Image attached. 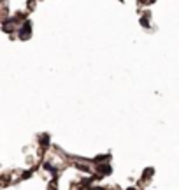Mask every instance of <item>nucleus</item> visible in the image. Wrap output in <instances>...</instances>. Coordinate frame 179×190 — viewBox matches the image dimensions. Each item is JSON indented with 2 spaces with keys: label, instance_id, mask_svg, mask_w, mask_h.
<instances>
[{
  "label": "nucleus",
  "instance_id": "obj_1",
  "mask_svg": "<svg viewBox=\"0 0 179 190\" xmlns=\"http://www.w3.org/2000/svg\"><path fill=\"white\" fill-rule=\"evenodd\" d=\"M20 39L21 41H27V39H30V35H32V21L30 20H25L23 21L21 28H20Z\"/></svg>",
  "mask_w": 179,
  "mask_h": 190
},
{
  "label": "nucleus",
  "instance_id": "obj_2",
  "mask_svg": "<svg viewBox=\"0 0 179 190\" xmlns=\"http://www.w3.org/2000/svg\"><path fill=\"white\" fill-rule=\"evenodd\" d=\"M97 173H98L100 176H107V174L113 173V167L109 166L107 162H106V164H98V166H97Z\"/></svg>",
  "mask_w": 179,
  "mask_h": 190
},
{
  "label": "nucleus",
  "instance_id": "obj_3",
  "mask_svg": "<svg viewBox=\"0 0 179 190\" xmlns=\"http://www.w3.org/2000/svg\"><path fill=\"white\" fill-rule=\"evenodd\" d=\"M39 143H41L42 151L48 150V148H49V136H48V134H41V136H39Z\"/></svg>",
  "mask_w": 179,
  "mask_h": 190
},
{
  "label": "nucleus",
  "instance_id": "obj_4",
  "mask_svg": "<svg viewBox=\"0 0 179 190\" xmlns=\"http://www.w3.org/2000/svg\"><path fill=\"white\" fill-rule=\"evenodd\" d=\"M109 158H111V155H109V153H107V155H98V157H95V158H93L91 162L98 166V164H106V162H107Z\"/></svg>",
  "mask_w": 179,
  "mask_h": 190
},
{
  "label": "nucleus",
  "instance_id": "obj_5",
  "mask_svg": "<svg viewBox=\"0 0 179 190\" xmlns=\"http://www.w3.org/2000/svg\"><path fill=\"white\" fill-rule=\"evenodd\" d=\"M153 174H155V169H153V167H146V169H144V173H142V178H141V181H146V180H149Z\"/></svg>",
  "mask_w": 179,
  "mask_h": 190
},
{
  "label": "nucleus",
  "instance_id": "obj_6",
  "mask_svg": "<svg viewBox=\"0 0 179 190\" xmlns=\"http://www.w3.org/2000/svg\"><path fill=\"white\" fill-rule=\"evenodd\" d=\"M148 20H149V13H144V16H141V20H139L144 28H149V21Z\"/></svg>",
  "mask_w": 179,
  "mask_h": 190
},
{
  "label": "nucleus",
  "instance_id": "obj_7",
  "mask_svg": "<svg viewBox=\"0 0 179 190\" xmlns=\"http://www.w3.org/2000/svg\"><path fill=\"white\" fill-rule=\"evenodd\" d=\"M44 169H48V171H51L53 173V176H56L58 174V169L53 166V164H49V162H44Z\"/></svg>",
  "mask_w": 179,
  "mask_h": 190
},
{
  "label": "nucleus",
  "instance_id": "obj_8",
  "mask_svg": "<svg viewBox=\"0 0 179 190\" xmlns=\"http://www.w3.org/2000/svg\"><path fill=\"white\" fill-rule=\"evenodd\" d=\"M76 166H77V169H81V171H90L88 166H83V164H76Z\"/></svg>",
  "mask_w": 179,
  "mask_h": 190
},
{
  "label": "nucleus",
  "instance_id": "obj_9",
  "mask_svg": "<svg viewBox=\"0 0 179 190\" xmlns=\"http://www.w3.org/2000/svg\"><path fill=\"white\" fill-rule=\"evenodd\" d=\"M49 190H55V188H53V187H51V185H49Z\"/></svg>",
  "mask_w": 179,
  "mask_h": 190
},
{
  "label": "nucleus",
  "instance_id": "obj_10",
  "mask_svg": "<svg viewBox=\"0 0 179 190\" xmlns=\"http://www.w3.org/2000/svg\"><path fill=\"white\" fill-rule=\"evenodd\" d=\"M149 2H155V0H149Z\"/></svg>",
  "mask_w": 179,
  "mask_h": 190
}]
</instances>
